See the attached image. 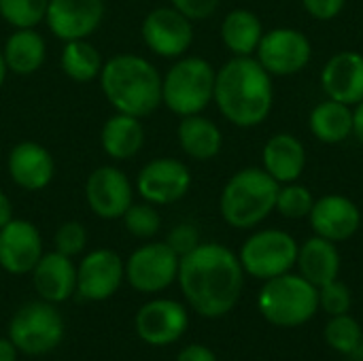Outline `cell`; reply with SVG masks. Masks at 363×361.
<instances>
[{
  "label": "cell",
  "instance_id": "6da1fadb",
  "mask_svg": "<svg viewBox=\"0 0 363 361\" xmlns=\"http://www.w3.org/2000/svg\"><path fill=\"white\" fill-rule=\"evenodd\" d=\"M177 281L191 311L206 319H219L238 304L245 287V270L238 255L228 247L200 243L191 253L181 257Z\"/></svg>",
  "mask_w": 363,
  "mask_h": 361
},
{
  "label": "cell",
  "instance_id": "7a4b0ae2",
  "mask_svg": "<svg viewBox=\"0 0 363 361\" xmlns=\"http://www.w3.org/2000/svg\"><path fill=\"white\" fill-rule=\"evenodd\" d=\"M270 72L251 55H234L215 74L213 100L238 128L259 126L272 109Z\"/></svg>",
  "mask_w": 363,
  "mask_h": 361
},
{
  "label": "cell",
  "instance_id": "3957f363",
  "mask_svg": "<svg viewBox=\"0 0 363 361\" xmlns=\"http://www.w3.org/2000/svg\"><path fill=\"white\" fill-rule=\"evenodd\" d=\"M100 87L115 113L149 117L162 104V74L143 55L119 53L102 64Z\"/></svg>",
  "mask_w": 363,
  "mask_h": 361
},
{
  "label": "cell",
  "instance_id": "277c9868",
  "mask_svg": "<svg viewBox=\"0 0 363 361\" xmlns=\"http://www.w3.org/2000/svg\"><path fill=\"white\" fill-rule=\"evenodd\" d=\"M277 194L279 183L264 168H245L223 187L219 209L225 223L238 230H249L274 211Z\"/></svg>",
  "mask_w": 363,
  "mask_h": 361
},
{
  "label": "cell",
  "instance_id": "5b68a950",
  "mask_svg": "<svg viewBox=\"0 0 363 361\" xmlns=\"http://www.w3.org/2000/svg\"><path fill=\"white\" fill-rule=\"evenodd\" d=\"M259 313L279 328H298L319 311V289L302 274H281L268 279L257 298Z\"/></svg>",
  "mask_w": 363,
  "mask_h": 361
},
{
  "label": "cell",
  "instance_id": "8992f818",
  "mask_svg": "<svg viewBox=\"0 0 363 361\" xmlns=\"http://www.w3.org/2000/svg\"><path fill=\"white\" fill-rule=\"evenodd\" d=\"M215 74L204 57H181L162 77V104L179 117L202 113L213 100Z\"/></svg>",
  "mask_w": 363,
  "mask_h": 361
},
{
  "label": "cell",
  "instance_id": "52a82bcc",
  "mask_svg": "<svg viewBox=\"0 0 363 361\" xmlns=\"http://www.w3.org/2000/svg\"><path fill=\"white\" fill-rule=\"evenodd\" d=\"M66 334V323L55 304L34 300L15 311L9 321L6 338L15 345L19 355L43 357L53 353Z\"/></svg>",
  "mask_w": 363,
  "mask_h": 361
},
{
  "label": "cell",
  "instance_id": "ba28073f",
  "mask_svg": "<svg viewBox=\"0 0 363 361\" xmlns=\"http://www.w3.org/2000/svg\"><path fill=\"white\" fill-rule=\"evenodd\" d=\"M298 243L281 230H264L253 234L240 249L242 270L255 279L268 281L289 272L298 262Z\"/></svg>",
  "mask_w": 363,
  "mask_h": 361
},
{
  "label": "cell",
  "instance_id": "9c48e42d",
  "mask_svg": "<svg viewBox=\"0 0 363 361\" xmlns=\"http://www.w3.org/2000/svg\"><path fill=\"white\" fill-rule=\"evenodd\" d=\"M181 257L164 243H145L125 260V283L138 294H160L179 277Z\"/></svg>",
  "mask_w": 363,
  "mask_h": 361
},
{
  "label": "cell",
  "instance_id": "30bf717a",
  "mask_svg": "<svg viewBox=\"0 0 363 361\" xmlns=\"http://www.w3.org/2000/svg\"><path fill=\"white\" fill-rule=\"evenodd\" d=\"M125 281V262L113 249H94L77 264V298L83 302H104L113 298Z\"/></svg>",
  "mask_w": 363,
  "mask_h": 361
},
{
  "label": "cell",
  "instance_id": "8fae6325",
  "mask_svg": "<svg viewBox=\"0 0 363 361\" xmlns=\"http://www.w3.org/2000/svg\"><path fill=\"white\" fill-rule=\"evenodd\" d=\"M149 51L160 57H181L194 43V26L174 6H157L147 13L140 26Z\"/></svg>",
  "mask_w": 363,
  "mask_h": 361
},
{
  "label": "cell",
  "instance_id": "7c38bea8",
  "mask_svg": "<svg viewBox=\"0 0 363 361\" xmlns=\"http://www.w3.org/2000/svg\"><path fill=\"white\" fill-rule=\"evenodd\" d=\"M187 328H189L187 309L181 302L168 298L145 302L134 317V330L138 338L151 347L174 345L177 340L183 338Z\"/></svg>",
  "mask_w": 363,
  "mask_h": 361
},
{
  "label": "cell",
  "instance_id": "4fadbf2b",
  "mask_svg": "<svg viewBox=\"0 0 363 361\" xmlns=\"http://www.w3.org/2000/svg\"><path fill=\"white\" fill-rule=\"evenodd\" d=\"M191 187L189 168L174 157H157L143 166L136 179L138 196L153 204L164 206L179 202Z\"/></svg>",
  "mask_w": 363,
  "mask_h": 361
},
{
  "label": "cell",
  "instance_id": "5bb4252c",
  "mask_svg": "<svg viewBox=\"0 0 363 361\" xmlns=\"http://www.w3.org/2000/svg\"><path fill=\"white\" fill-rule=\"evenodd\" d=\"M257 62L279 77H289L300 72L311 62V40L294 28H277L262 36L257 45Z\"/></svg>",
  "mask_w": 363,
  "mask_h": 361
},
{
  "label": "cell",
  "instance_id": "9a60e30c",
  "mask_svg": "<svg viewBox=\"0 0 363 361\" xmlns=\"http://www.w3.org/2000/svg\"><path fill=\"white\" fill-rule=\"evenodd\" d=\"M85 200L100 219H121L134 202V187L128 174L115 166H98L85 181Z\"/></svg>",
  "mask_w": 363,
  "mask_h": 361
},
{
  "label": "cell",
  "instance_id": "2e32d148",
  "mask_svg": "<svg viewBox=\"0 0 363 361\" xmlns=\"http://www.w3.org/2000/svg\"><path fill=\"white\" fill-rule=\"evenodd\" d=\"M43 253V236L32 221L13 217L0 228V268L4 272L15 277L30 274Z\"/></svg>",
  "mask_w": 363,
  "mask_h": 361
},
{
  "label": "cell",
  "instance_id": "e0dca14e",
  "mask_svg": "<svg viewBox=\"0 0 363 361\" xmlns=\"http://www.w3.org/2000/svg\"><path fill=\"white\" fill-rule=\"evenodd\" d=\"M104 19V0H49L45 21L64 43L87 38Z\"/></svg>",
  "mask_w": 363,
  "mask_h": 361
},
{
  "label": "cell",
  "instance_id": "ac0fdd59",
  "mask_svg": "<svg viewBox=\"0 0 363 361\" xmlns=\"http://www.w3.org/2000/svg\"><path fill=\"white\" fill-rule=\"evenodd\" d=\"M11 181L23 191H43L55 174V162L49 149L34 140L17 143L6 160Z\"/></svg>",
  "mask_w": 363,
  "mask_h": 361
},
{
  "label": "cell",
  "instance_id": "d6986e66",
  "mask_svg": "<svg viewBox=\"0 0 363 361\" xmlns=\"http://www.w3.org/2000/svg\"><path fill=\"white\" fill-rule=\"evenodd\" d=\"M30 274L36 296L45 302L57 306L77 294V266L72 257H66L57 251L43 253Z\"/></svg>",
  "mask_w": 363,
  "mask_h": 361
},
{
  "label": "cell",
  "instance_id": "ffe728a7",
  "mask_svg": "<svg viewBox=\"0 0 363 361\" xmlns=\"http://www.w3.org/2000/svg\"><path fill=\"white\" fill-rule=\"evenodd\" d=\"M308 217L315 234L332 243L349 240L362 223L357 204L345 196H323L313 204Z\"/></svg>",
  "mask_w": 363,
  "mask_h": 361
},
{
  "label": "cell",
  "instance_id": "44dd1931",
  "mask_svg": "<svg viewBox=\"0 0 363 361\" xmlns=\"http://www.w3.org/2000/svg\"><path fill=\"white\" fill-rule=\"evenodd\" d=\"M321 85L332 100L342 104H359L363 100V55L357 51H340L328 60L321 72Z\"/></svg>",
  "mask_w": 363,
  "mask_h": 361
},
{
  "label": "cell",
  "instance_id": "7402d4cb",
  "mask_svg": "<svg viewBox=\"0 0 363 361\" xmlns=\"http://www.w3.org/2000/svg\"><path fill=\"white\" fill-rule=\"evenodd\" d=\"M100 145L104 153L115 162L132 160L145 145V128L138 117L115 113L102 126Z\"/></svg>",
  "mask_w": 363,
  "mask_h": 361
},
{
  "label": "cell",
  "instance_id": "603a6c76",
  "mask_svg": "<svg viewBox=\"0 0 363 361\" xmlns=\"http://www.w3.org/2000/svg\"><path fill=\"white\" fill-rule=\"evenodd\" d=\"M306 164L304 145L291 134H277L264 147V170L277 183H294Z\"/></svg>",
  "mask_w": 363,
  "mask_h": 361
},
{
  "label": "cell",
  "instance_id": "cb8c5ba5",
  "mask_svg": "<svg viewBox=\"0 0 363 361\" xmlns=\"http://www.w3.org/2000/svg\"><path fill=\"white\" fill-rule=\"evenodd\" d=\"M296 264L300 266V274L317 289L336 281L340 272V255L336 245L321 236H315L300 247Z\"/></svg>",
  "mask_w": 363,
  "mask_h": 361
},
{
  "label": "cell",
  "instance_id": "d4e9b609",
  "mask_svg": "<svg viewBox=\"0 0 363 361\" xmlns=\"http://www.w3.org/2000/svg\"><path fill=\"white\" fill-rule=\"evenodd\" d=\"M2 55L9 72L28 77L43 66L47 57V43L34 28H15L4 43Z\"/></svg>",
  "mask_w": 363,
  "mask_h": 361
},
{
  "label": "cell",
  "instance_id": "484cf974",
  "mask_svg": "<svg viewBox=\"0 0 363 361\" xmlns=\"http://www.w3.org/2000/svg\"><path fill=\"white\" fill-rule=\"evenodd\" d=\"M177 138L181 149L198 162H206L213 160L223 145V136L221 130L206 117L198 115H187L181 119L179 128H177Z\"/></svg>",
  "mask_w": 363,
  "mask_h": 361
},
{
  "label": "cell",
  "instance_id": "4316f807",
  "mask_svg": "<svg viewBox=\"0 0 363 361\" xmlns=\"http://www.w3.org/2000/svg\"><path fill=\"white\" fill-rule=\"evenodd\" d=\"M264 36L262 21L255 13L247 9H236L225 15L221 23V38L223 45L234 55H251L257 51V45Z\"/></svg>",
  "mask_w": 363,
  "mask_h": 361
},
{
  "label": "cell",
  "instance_id": "83f0119b",
  "mask_svg": "<svg viewBox=\"0 0 363 361\" xmlns=\"http://www.w3.org/2000/svg\"><path fill=\"white\" fill-rule=\"evenodd\" d=\"M311 130L321 143H342L353 132V111L349 104L330 98L311 113Z\"/></svg>",
  "mask_w": 363,
  "mask_h": 361
},
{
  "label": "cell",
  "instance_id": "f1b7e54d",
  "mask_svg": "<svg viewBox=\"0 0 363 361\" xmlns=\"http://www.w3.org/2000/svg\"><path fill=\"white\" fill-rule=\"evenodd\" d=\"M102 64L104 62H102L100 51L87 38L64 43V49L60 55V66L68 79H72L77 83L94 81L100 74Z\"/></svg>",
  "mask_w": 363,
  "mask_h": 361
},
{
  "label": "cell",
  "instance_id": "f546056e",
  "mask_svg": "<svg viewBox=\"0 0 363 361\" xmlns=\"http://www.w3.org/2000/svg\"><path fill=\"white\" fill-rule=\"evenodd\" d=\"M362 340V326L353 317H349V313L332 317L325 326V343L342 355H351Z\"/></svg>",
  "mask_w": 363,
  "mask_h": 361
},
{
  "label": "cell",
  "instance_id": "4dcf8cb0",
  "mask_svg": "<svg viewBox=\"0 0 363 361\" xmlns=\"http://www.w3.org/2000/svg\"><path fill=\"white\" fill-rule=\"evenodd\" d=\"M49 0H0V17L13 28H36L45 21Z\"/></svg>",
  "mask_w": 363,
  "mask_h": 361
},
{
  "label": "cell",
  "instance_id": "1f68e13d",
  "mask_svg": "<svg viewBox=\"0 0 363 361\" xmlns=\"http://www.w3.org/2000/svg\"><path fill=\"white\" fill-rule=\"evenodd\" d=\"M121 219H123L128 234L134 238H140V240H149V238L157 236V232L162 228V217L155 211V206L149 202H138V204L132 202Z\"/></svg>",
  "mask_w": 363,
  "mask_h": 361
},
{
  "label": "cell",
  "instance_id": "d6a6232c",
  "mask_svg": "<svg viewBox=\"0 0 363 361\" xmlns=\"http://www.w3.org/2000/svg\"><path fill=\"white\" fill-rule=\"evenodd\" d=\"M313 204H315V198L311 194L308 187L304 185H285V187H279V194H277V211L289 219H300V217H306L311 215L313 211Z\"/></svg>",
  "mask_w": 363,
  "mask_h": 361
},
{
  "label": "cell",
  "instance_id": "836d02e7",
  "mask_svg": "<svg viewBox=\"0 0 363 361\" xmlns=\"http://www.w3.org/2000/svg\"><path fill=\"white\" fill-rule=\"evenodd\" d=\"M53 245L57 253L66 255V257H77L85 251L87 247V230L83 223L79 221H64L53 236Z\"/></svg>",
  "mask_w": 363,
  "mask_h": 361
},
{
  "label": "cell",
  "instance_id": "e575fe53",
  "mask_svg": "<svg viewBox=\"0 0 363 361\" xmlns=\"http://www.w3.org/2000/svg\"><path fill=\"white\" fill-rule=\"evenodd\" d=\"M319 306L332 317L349 313V309H351V291H349V287L345 283H340L338 279L323 285V287H319Z\"/></svg>",
  "mask_w": 363,
  "mask_h": 361
},
{
  "label": "cell",
  "instance_id": "d590c367",
  "mask_svg": "<svg viewBox=\"0 0 363 361\" xmlns=\"http://www.w3.org/2000/svg\"><path fill=\"white\" fill-rule=\"evenodd\" d=\"M166 245H168L179 257H183V255L191 253V251L200 245V232H198V228L191 226V223H179V226H174V228L168 232Z\"/></svg>",
  "mask_w": 363,
  "mask_h": 361
},
{
  "label": "cell",
  "instance_id": "8d00e7d4",
  "mask_svg": "<svg viewBox=\"0 0 363 361\" xmlns=\"http://www.w3.org/2000/svg\"><path fill=\"white\" fill-rule=\"evenodd\" d=\"M170 2H172V6H174L177 11H181L187 19L198 21V19L211 17V15L217 11V6H219L221 0H170Z\"/></svg>",
  "mask_w": 363,
  "mask_h": 361
},
{
  "label": "cell",
  "instance_id": "74e56055",
  "mask_svg": "<svg viewBox=\"0 0 363 361\" xmlns=\"http://www.w3.org/2000/svg\"><path fill=\"white\" fill-rule=\"evenodd\" d=\"M302 2L315 19L328 21V19H334L342 11L347 0H302Z\"/></svg>",
  "mask_w": 363,
  "mask_h": 361
},
{
  "label": "cell",
  "instance_id": "f35d334b",
  "mask_svg": "<svg viewBox=\"0 0 363 361\" xmlns=\"http://www.w3.org/2000/svg\"><path fill=\"white\" fill-rule=\"evenodd\" d=\"M177 361H217V355L204 345H187L179 353Z\"/></svg>",
  "mask_w": 363,
  "mask_h": 361
},
{
  "label": "cell",
  "instance_id": "ab89813d",
  "mask_svg": "<svg viewBox=\"0 0 363 361\" xmlns=\"http://www.w3.org/2000/svg\"><path fill=\"white\" fill-rule=\"evenodd\" d=\"M13 204L9 200V196L4 191H0V228H4L11 219H13Z\"/></svg>",
  "mask_w": 363,
  "mask_h": 361
},
{
  "label": "cell",
  "instance_id": "60d3db41",
  "mask_svg": "<svg viewBox=\"0 0 363 361\" xmlns=\"http://www.w3.org/2000/svg\"><path fill=\"white\" fill-rule=\"evenodd\" d=\"M19 360V351L15 349V345L9 338H0V361H17Z\"/></svg>",
  "mask_w": 363,
  "mask_h": 361
},
{
  "label": "cell",
  "instance_id": "b9f144b4",
  "mask_svg": "<svg viewBox=\"0 0 363 361\" xmlns=\"http://www.w3.org/2000/svg\"><path fill=\"white\" fill-rule=\"evenodd\" d=\"M353 132L359 138V143H363V100L359 104H355V111H353Z\"/></svg>",
  "mask_w": 363,
  "mask_h": 361
},
{
  "label": "cell",
  "instance_id": "7bdbcfd3",
  "mask_svg": "<svg viewBox=\"0 0 363 361\" xmlns=\"http://www.w3.org/2000/svg\"><path fill=\"white\" fill-rule=\"evenodd\" d=\"M6 72H9V68H6L4 55H2V51H0V87H2V83H4V79H6Z\"/></svg>",
  "mask_w": 363,
  "mask_h": 361
},
{
  "label": "cell",
  "instance_id": "ee69618b",
  "mask_svg": "<svg viewBox=\"0 0 363 361\" xmlns=\"http://www.w3.org/2000/svg\"><path fill=\"white\" fill-rule=\"evenodd\" d=\"M351 355L355 357V361H363V340L359 343V347H357V349H355V351H353Z\"/></svg>",
  "mask_w": 363,
  "mask_h": 361
}]
</instances>
